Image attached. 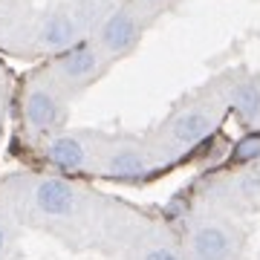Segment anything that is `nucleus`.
Returning a JSON list of instances; mask_svg holds the SVG:
<instances>
[{
	"instance_id": "obj_7",
	"label": "nucleus",
	"mask_w": 260,
	"mask_h": 260,
	"mask_svg": "<svg viewBox=\"0 0 260 260\" xmlns=\"http://www.w3.org/2000/svg\"><path fill=\"white\" fill-rule=\"evenodd\" d=\"M41 38H44V44H49V47H67V44H73V38H75V23L70 18H64V15L49 18L44 23Z\"/></svg>"
},
{
	"instance_id": "obj_10",
	"label": "nucleus",
	"mask_w": 260,
	"mask_h": 260,
	"mask_svg": "<svg viewBox=\"0 0 260 260\" xmlns=\"http://www.w3.org/2000/svg\"><path fill=\"white\" fill-rule=\"evenodd\" d=\"M234 107L240 113H246V116L260 113V90H254L251 84H240L234 90Z\"/></svg>"
},
{
	"instance_id": "obj_8",
	"label": "nucleus",
	"mask_w": 260,
	"mask_h": 260,
	"mask_svg": "<svg viewBox=\"0 0 260 260\" xmlns=\"http://www.w3.org/2000/svg\"><path fill=\"white\" fill-rule=\"evenodd\" d=\"M49 159L61 168H75L84 159V148L75 139H70V136H61V139H55L49 145Z\"/></svg>"
},
{
	"instance_id": "obj_12",
	"label": "nucleus",
	"mask_w": 260,
	"mask_h": 260,
	"mask_svg": "<svg viewBox=\"0 0 260 260\" xmlns=\"http://www.w3.org/2000/svg\"><path fill=\"white\" fill-rule=\"evenodd\" d=\"M142 260H179V257L171 249H153V251H148Z\"/></svg>"
},
{
	"instance_id": "obj_2",
	"label": "nucleus",
	"mask_w": 260,
	"mask_h": 260,
	"mask_svg": "<svg viewBox=\"0 0 260 260\" xmlns=\"http://www.w3.org/2000/svg\"><path fill=\"white\" fill-rule=\"evenodd\" d=\"M191 251L197 260H229L232 254V240L223 229L217 225H205L191 237Z\"/></svg>"
},
{
	"instance_id": "obj_9",
	"label": "nucleus",
	"mask_w": 260,
	"mask_h": 260,
	"mask_svg": "<svg viewBox=\"0 0 260 260\" xmlns=\"http://www.w3.org/2000/svg\"><path fill=\"white\" fill-rule=\"evenodd\" d=\"M110 171L116 177H142L145 174V165L136 153H116L110 159Z\"/></svg>"
},
{
	"instance_id": "obj_5",
	"label": "nucleus",
	"mask_w": 260,
	"mask_h": 260,
	"mask_svg": "<svg viewBox=\"0 0 260 260\" xmlns=\"http://www.w3.org/2000/svg\"><path fill=\"white\" fill-rule=\"evenodd\" d=\"M99 70V58L95 52L87 44H78V47L64 58V75L70 78H87V75H93Z\"/></svg>"
},
{
	"instance_id": "obj_1",
	"label": "nucleus",
	"mask_w": 260,
	"mask_h": 260,
	"mask_svg": "<svg viewBox=\"0 0 260 260\" xmlns=\"http://www.w3.org/2000/svg\"><path fill=\"white\" fill-rule=\"evenodd\" d=\"M35 203H38V208L44 214H49V217H67L75 205V194L64 179H47V182L38 185Z\"/></svg>"
},
{
	"instance_id": "obj_13",
	"label": "nucleus",
	"mask_w": 260,
	"mask_h": 260,
	"mask_svg": "<svg viewBox=\"0 0 260 260\" xmlns=\"http://www.w3.org/2000/svg\"><path fill=\"white\" fill-rule=\"evenodd\" d=\"M3 243H6V234H3V229H0V251H3Z\"/></svg>"
},
{
	"instance_id": "obj_11",
	"label": "nucleus",
	"mask_w": 260,
	"mask_h": 260,
	"mask_svg": "<svg viewBox=\"0 0 260 260\" xmlns=\"http://www.w3.org/2000/svg\"><path fill=\"white\" fill-rule=\"evenodd\" d=\"M260 153V139H246L240 142V148H237V156L240 159H251Z\"/></svg>"
},
{
	"instance_id": "obj_3",
	"label": "nucleus",
	"mask_w": 260,
	"mask_h": 260,
	"mask_svg": "<svg viewBox=\"0 0 260 260\" xmlns=\"http://www.w3.org/2000/svg\"><path fill=\"white\" fill-rule=\"evenodd\" d=\"M136 20H130L127 15H116L113 20H107V26L102 29V41L110 49H124L136 41Z\"/></svg>"
},
{
	"instance_id": "obj_6",
	"label": "nucleus",
	"mask_w": 260,
	"mask_h": 260,
	"mask_svg": "<svg viewBox=\"0 0 260 260\" xmlns=\"http://www.w3.org/2000/svg\"><path fill=\"white\" fill-rule=\"evenodd\" d=\"M208 133H211V119L203 113H185L174 121V136L179 142H200Z\"/></svg>"
},
{
	"instance_id": "obj_4",
	"label": "nucleus",
	"mask_w": 260,
	"mask_h": 260,
	"mask_svg": "<svg viewBox=\"0 0 260 260\" xmlns=\"http://www.w3.org/2000/svg\"><path fill=\"white\" fill-rule=\"evenodd\" d=\"M26 116L35 127H49L58 119V104L47 90H35L26 102Z\"/></svg>"
}]
</instances>
